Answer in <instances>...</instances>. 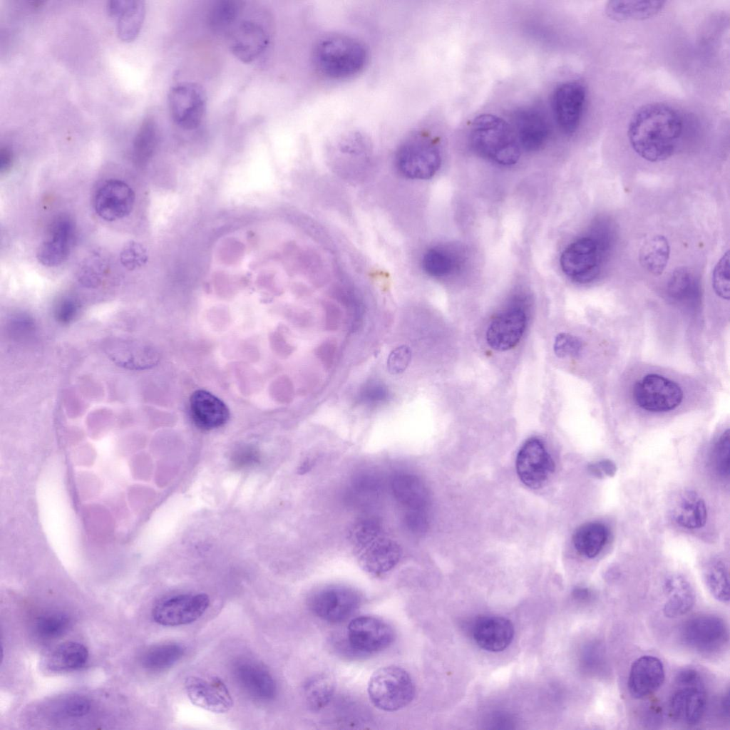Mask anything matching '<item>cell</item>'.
Segmentation results:
<instances>
[{"instance_id": "d4e9b609", "label": "cell", "mask_w": 730, "mask_h": 730, "mask_svg": "<svg viewBox=\"0 0 730 730\" xmlns=\"http://www.w3.org/2000/svg\"><path fill=\"white\" fill-rule=\"evenodd\" d=\"M189 411L194 424L204 431L224 426L230 418L227 405L212 393L199 389L195 391L189 400Z\"/></svg>"}, {"instance_id": "7bdbcfd3", "label": "cell", "mask_w": 730, "mask_h": 730, "mask_svg": "<svg viewBox=\"0 0 730 730\" xmlns=\"http://www.w3.org/2000/svg\"><path fill=\"white\" fill-rule=\"evenodd\" d=\"M456 265V260L452 253L442 247L429 249L422 259L424 271L434 277H447L453 272Z\"/></svg>"}, {"instance_id": "f907efd6", "label": "cell", "mask_w": 730, "mask_h": 730, "mask_svg": "<svg viewBox=\"0 0 730 730\" xmlns=\"http://www.w3.org/2000/svg\"><path fill=\"white\" fill-rule=\"evenodd\" d=\"M582 349L580 339L567 333L559 334L555 340L554 351L560 358L576 357Z\"/></svg>"}, {"instance_id": "ba28073f", "label": "cell", "mask_w": 730, "mask_h": 730, "mask_svg": "<svg viewBox=\"0 0 730 730\" xmlns=\"http://www.w3.org/2000/svg\"><path fill=\"white\" fill-rule=\"evenodd\" d=\"M680 638L687 647L697 652L713 654L726 644L728 629L719 617L702 615L693 617L682 624Z\"/></svg>"}, {"instance_id": "5bb4252c", "label": "cell", "mask_w": 730, "mask_h": 730, "mask_svg": "<svg viewBox=\"0 0 730 730\" xmlns=\"http://www.w3.org/2000/svg\"><path fill=\"white\" fill-rule=\"evenodd\" d=\"M600 262L598 244L590 237H582L571 243L562 252L560 259L562 272L579 283H587L594 279L599 271Z\"/></svg>"}, {"instance_id": "7dc6e473", "label": "cell", "mask_w": 730, "mask_h": 730, "mask_svg": "<svg viewBox=\"0 0 730 730\" xmlns=\"http://www.w3.org/2000/svg\"><path fill=\"white\" fill-rule=\"evenodd\" d=\"M729 259L728 250L717 262L712 273V287L715 293L727 300L730 297Z\"/></svg>"}, {"instance_id": "277c9868", "label": "cell", "mask_w": 730, "mask_h": 730, "mask_svg": "<svg viewBox=\"0 0 730 730\" xmlns=\"http://www.w3.org/2000/svg\"><path fill=\"white\" fill-rule=\"evenodd\" d=\"M367 692L374 706L385 711H396L413 701L416 688L408 672L400 667L390 665L373 673Z\"/></svg>"}, {"instance_id": "83f0119b", "label": "cell", "mask_w": 730, "mask_h": 730, "mask_svg": "<svg viewBox=\"0 0 730 730\" xmlns=\"http://www.w3.org/2000/svg\"><path fill=\"white\" fill-rule=\"evenodd\" d=\"M110 15L117 18L119 38L131 41L138 36L145 18V8L142 1H112L108 3Z\"/></svg>"}, {"instance_id": "60d3db41", "label": "cell", "mask_w": 730, "mask_h": 730, "mask_svg": "<svg viewBox=\"0 0 730 730\" xmlns=\"http://www.w3.org/2000/svg\"><path fill=\"white\" fill-rule=\"evenodd\" d=\"M706 585L713 597L721 602L729 600V579L728 569L721 560H713L704 570Z\"/></svg>"}, {"instance_id": "8fae6325", "label": "cell", "mask_w": 730, "mask_h": 730, "mask_svg": "<svg viewBox=\"0 0 730 730\" xmlns=\"http://www.w3.org/2000/svg\"><path fill=\"white\" fill-rule=\"evenodd\" d=\"M76 240V226L73 218L66 214L56 216L38 248V262L46 267L60 265L71 255Z\"/></svg>"}, {"instance_id": "7402d4cb", "label": "cell", "mask_w": 730, "mask_h": 730, "mask_svg": "<svg viewBox=\"0 0 730 730\" xmlns=\"http://www.w3.org/2000/svg\"><path fill=\"white\" fill-rule=\"evenodd\" d=\"M232 669L237 682L252 699L269 701L275 697L276 682L262 664L249 659H240L235 662Z\"/></svg>"}, {"instance_id": "9a60e30c", "label": "cell", "mask_w": 730, "mask_h": 730, "mask_svg": "<svg viewBox=\"0 0 730 730\" xmlns=\"http://www.w3.org/2000/svg\"><path fill=\"white\" fill-rule=\"evenodd\" d=\"M394 640L392 628L383 620L361 616L353 619L347 628V641L351 649L362 654L381 652Z\"/></svg>"}, {"instance_id": "2e32d148", "label": "cell", "mask_w": 730, "mask_h": 730, "mask_svg": "<svg viewBox=\"0 0 730 730\" xmlns=\"http://www.w3.org/2000/svg\"><path fill=\"white\" fill-rule=\"evenodd\" d=\"M135 195L132 187L118 179H108L96 189L93 197L96 213L106 221L122 219L132 212Z\"/></svg>"}, {"instance_id": "d6986e66", "label": "cell", "mask_w": 730, "mask_h": 730, "mask_svg": "<svg viewBox=\"0 0 730 730\" xmlns=\"http://www.w3.org/2000/svg\"><path fill=\"white\" fill-rule=\"evenodd\" d=\"M103 349L113 363L128 370L148 369L160 360L159 353L153 346L135 339H108Z\"/></svg>"}, {"instance_id": "4dcf8cb0", "label": "cell", "mask_w": 730, "mask_h": 730, "mask_svg": "<svg viewBox=\"0 0 730 730\" xmlns=\"http://www.w3.org/2000/svg\"><path fill=\"white\" fill-rule=\"evenodd\" d=\"M675 523L687 529H699L707 519L706 503L696 491L687 490L679 494L672 510Z\"/></svg>"}, {"instance_id": "d6a6232c", "label": "cell", "mask_w": 730, "mask_h": 730, "mask_svg": "<svg viewBox=\"0 0 730 730\" xmlns=\"http://www.w3.org/2000/svg\"><path fill=\"white\" fill-rule=\"evenodd\" d=\"M88 652L82 644L66 642L59 644L46 658L45 667L52 672H67L82 667L87 662Z\"/></svg>"}, {"instance_id": "6f0895ef", "label": "cell", "mask_w": 730, "mask_h": 730, "mask_svg": "<svg viewBox=\"0 0 730 730\" xmlns=\"http://www.w3.org/2000/svg\"><path fill=\"white\" fill-rule=\"evenodd\" d=\"M13 160L12 153L7 147H2L0 149V171L1 173L6 172L11 166Z\"/></svg>"}, {"instance_id": "603a6c76", "label": "cell", "mask_w": 730, "mask_h": 730, "mask_svg": "<svg viewBox=\"0 0 730 730\" xmlns=\"http://www.w3.org/2000/svg\"><path fill=\"white\" fill-rule=\"evenodd\" d=\"M356 548L361 567L366 572L376 575L393 569L401 556L399 545L383 533Z\"/></svg>"}, {"instance_id": "52a82bcc", "label": "cell", "mask_w": 730, "mask_h": 730, "mask_svg": "<svg viewBox=\"0 0 730 730\" xmlns=\"http://www.w3.org/2000/svg\"><path fill=\"white\" fill-rule=\"evenodd\" d=\"M207 94L204 88L193 82H182L172 87L168 103L174 123L182 129L192 130L202 123L206 113Z\"/></svg>"}, {"instance_id": "680465c9", "label": "cell", "mask_w": 730, "mask_h": 730, "mask_svg": "<svg viewBox=\"0 0 730 730\" xmlns=\"http://www.w3.org/2000/svg\"><path fill=\"white\" fill-rule=\"evenodd\" d=\"M573 597L580 601H587L592 598V592L586 587H577L572 592Z\"/></svg>"}, {"instance_id": "5b68a950", "label": "cell", "mask_w": 730, "mask_h": 730, "mask_svg": "<svg viewBox=\"0 0 730 730\" xmlns=\"http://www.w3.org/2000/svg\"><path fill=\"white\" fill-rule=\"evenodd\" d=\"M677 688L669 703V715L674 721L689 726L698 724L706 708L707 696L702 677L694 669H684L675 678Z\"/></svg>"}, {"instance_id": "8992f818", "label": "cell", "mask_w": 730, "mask_h": 730, "mask_svg": "<svg viewBox=\"0 0 730 730\" xmlns=\"http://www.w3.org/2000/svg\"><path fill=\"white\" fill-rule=\"evenodd\" d=\"M396 164L405 177L426 180L433 177L441 164V154L436 143L425 135H416L404 140L396 153Z\"/></svg>"}, {"instance_id": "91938a15", "label": "cell", "mask_w": 730, "mask_h": 730, "mask_svg": "<svg viewBox=\"0 0 730 730\" xmlns=\"http://www.w3.org/2000/svg\"><path fill=\"white\" fill-rule=\"evenodd\" d=\"M721 710L724 716L729 717V698L727 692L721 701Z\"/></svg>"}, {"instance_id": "c3c4849f", "label": "cell", "mask_w": 730, "mask_h": 730, "mask_svg": "<svg viewBox=\"0 0 730 730\" xmlns=\"http://www.w3.org/2000/svg\"><path fill=\"white\" fill-rule=\"evenodd\" d=\"M10 335L17 340L31 336L35 331V322L31 316L24 312L12 314L7 324Z\"/></svg>"}, {"instance_id": "8d00e7d4", "label": "cell", "mask_w": 730, "mask_h": 730, "mask_svg": "<svg viewBox=\"0 0 730 730\" xmlns=\"http://www.w3.org/2000/svg\"><path fill=\"white\" fill-rule=\"evenodd\" d=\"M670 254V247L664 236L654 235L647 239L639 252L642 267L655 276L662 274Z\"/></svg>"}, {"instance_id": "11a10c76", "label": "cell", "mask_w": 730, "mask_h": 730, "mask_svg": "<svg viewBox=\"0 0 730 730\" xmlns=\"http://www.w3.org/2000/svg\"><path fill=\"white\" fill-rule=\"evenodd\" d=\"M617 469L616 464L610 459H602L587 466L589 473L598 479L614 476Z\"/></svg>"}, {"instance_id": "f5cc1de1", "label": "cell", "mask_w": 730, "mask_h": 730, "mask_svg": "<svg viewBox=\"0 0 730 730\" xmlns=\"http://www.w3.org/2000/svg\"><path fill=\"white\" fill-rule=\"evenodd\" d=\"M79 304L71 297L61 299L56 305L54 316L57 322L62 324L71 322L78 314Z\"/></svg>"}, {"instance_id": "cb8c5ba5", "label": "cell", "mask_w": 730, "mask_h": 730, "mask_svg": "<svg viewBox=\"0 0 730 730\" xmlns=\"http://www.w3.org/2000/svg\"><path fill=\"white\" fill-rule=\"evenodd\" d=\"M665 672L661 660L652 655H644L632 664L628 677V689L634 698L643 699L663 684Z\"/></svg>"}, {"instance_id": "e0dca14e", "label": "cell", "mask_w": 730, "mask_h": 730, "mask_svg": "<svg viewBox=\"0 0 730 730\" xmlns=\"http://www.w3.org/2000/svg\"><path fill=\"white\" fill-rule=\"evenodd\" d=\"M586 99V90L578 81H568L558 86L552 95V110L560 130L572 135L578 129Z\"/></svg>"}, {"instance_id": "b9f144b4", "label": "cell", "mask_w": 730, "mask_h": 730, "mask_svg": "<svg viewBox=\"0 0 730 730\" xmlns=\"http://www.w3.org/2000/svg\"><path fill=\"white\" fill-rule=\"evenodd\" d=\"M71 627V617L62 612H48L38 616L34 622L36 634L42 639H52L65 634Z\"/></svg>"}, {"instance_id": "7c38bea8", "label": "cell", "mask_w": 730, "mask_h": 730, "mask_svg": "<svg viewBox=\"0 0 730 730\" xmlns=\"http://www.w3.org/2000/svg\"><path fill=\"white\" fill-rule=\"evenodd\" d=\"M515 468L523 484L530 488H539L554 472L555 463L543 441L531 438L518 451Z\"/></svg>"}, {"instance_id": "f1b7e54d", "label": "cell", "mask_w": 730, "mask_h": 730, "mask_svg": "<svg viewBox=\"0 0 730 730\" xmlns=\"http://www.w3.org/2000/svg\"><path fill=\"white\" fill-rule=\"evenodd\" d=\"M667 596L663 607L664 615L669 618H677L687 614L695 602V592L689 582L682 575L673 574L664 582Z\"/></svg>"}, {"instance_id": "1f68e13d", "label": "cell", "mask_w": 730, "mask_h": 730, "mask_svg": "<svg viewBox=\"0 0 730 730\" xmlns=\"http://www.w3.org/2000/svg\"><path fill=\"white\" fill-rule=\"evenodd\" d=\"M608 538L609 530L605 525L600 522H590L577 528L572 536V543L580 555L592 559L600 553Z\"/></svg>"}, {"instance_id": "f35d334b", "label": "cell", "mask_w": 730, "mask_h": 730, "mask_svg": "<svg viewBox=\"0 0 730 730\" xmlns=\"http://www.w3.org/2000/svg\"><path fill=\"white\" fill-rule=\"evenodd\" d=\"M179 644L168 642L156 644L145 650L141 656L143 667L151 671H161L172 667L184 654Z\"/></svg>"}, {"instance_id": "9f6ffc18", "label": "cell", "mask_w": 730, "mask_h": 730, "mask_svg": "<svg viewBox=\"0 0 730 730\" xmlns=\"http://www.w3.org/2000/svg\"><path fill=\"white\" fill-rule=\"evenodd\" d=\"M387 396L386 388L380 382L368 384L362 391L363 399L367 401H381Z\"/></svg>"}, {"instance_id": "4316f807", "label": "cell", "mask_w": 730, "mask_h": 730, "mask_svg": "<svg viewBox=\"0 0 730 730\" xmlns=\"http://www.w3.org/2000/svg\"><path fill=\"white\" fill-rule=\"evenodd\" d=\"M514 124L513 130L519 144L526 150H538L548 137V123L538 109L525 108L518 110L515 114Z\"/></svg>"}, {"instance_id": "484cf974", "label": "cell", "mask_w": 730, "mask_h": 730, "mask_svg": "<svg viewBox=\"0 0 730 730\" xmlns=\"http://www.w3.org/2000/svg\"><path fill=\"white\" fill-rule=\"evenodd\" d=\"M472 635L481 649L498 652L505 649L512 642L514 627L511 622L505 617L484 616L474 622Z\"/></svg>"}, {"instance_id": "7a4b0ae2", "label": "cell", "mask_w": 730, "mask_h": 730, "mask_svg": "<svg viewBox=\"0 0 730 730\" xmlns=\"http://www.w3.org/2000/svg\"><path fill=\"white\" fill-rule=\"evenodd\" d=\"M469 141L476 153L500 165H513L520 156V145L513 128L495 115L475 117L470 127Z\"/></svg>"}, {"instance_id": "ee69618b", "label": "cell", "mask_w": 730, "mask_h": 730, "mask_svg": "<svg viewBox=\"0 0 730 730\" xmlns=\"http://www.w3.org/2000/svg\"><path fill=\"white\" fill-rule=\"evenodd\" d=\"M106 272V264L104 260L99 256L93 255L81 267L78 279L85 287L96 288L101 284Z\"/></svg>"}, {"instance_id": "e575fe53", "label": "cell", "mask_w": 730, "mask_h": 730, "mask_svg": "<svg viewBox=\"0 0 730 730\" xmlns=\"http://www.w3.org/2000/svg\"><path fill=\"white\" fill-rule=\"evenodd\" d=\"M245 2L239 0H218L210 7L207 22L217 34H227L233 29L242 14Z\"/></svg>"}, {"instance_id": "44dd1931", "label": "cell", "mask_w": 730, "mask_h": 730, "mask_svg": "<svg viewBox=\"0 0 730 730\" xmlns=\"http://www.w3.org/2000/svg\"><path fill=\"white\" fill-rule=\"evenodd\" d=\"M527 324L523 309L513 307L502 311L490 322L486 332L488 345L497 351L513 349L520 341Z\"/></svg>"}, {"instance_id": "4fadbf2b", "label": "cell", "mask_w": 730, "mask_h": 730, "mask_svg": "<svg viewBox=\"0 0 730 730\" xmlns=\"http://www.w3.org/2000/svg\"><path fill=\"white\" fill-rule=\"evenodd\" d=\"M210 605L204 593L182 594L160 601L152 610L155 622L163 626H180L197 620Z\"/></svg>"}, {"instance_id": "ac0fdd59", "label": "cell", "mask_w": 730, "mask_h": 730, "mask_svg": "<svg viewBox=\"0 0 730 730\" xmlns=\"http://www.w3.org/2000/svg\"><path fill=\"white\" fill-rule=\"evenodd\" d=\"M233 55L243 63H251L265 51L269 33L262 21L254 18L240 19L228 34Z\"/></svg>"}, {"instance_id": "ab89813d", "label": "cell", "mask_w": 730, "mask_h": 730, "mask_svg": "<svg viewBox=\"0 0 730 730\" xmlns=\"http://www.w3.org/2000/svg\"><path fill=\"white\" fill-rule=\"evenodd\" d=\"M334 689L335 682L329 674H319L310 678L304 687L308 707L314 711L324 708L331 701Z\"/></svg>"}, {"instance_id": "681fc988", "label": "cell", "mask_w": 730, "mask_h": 730, "mask_svg": "<svg viewBox=\"0 0 730 730\" xmlns=\"http://www.w3.org/2000/svg\"><path fill=\"white\" fill-rule=\"evenodd\" d=\"M146 252L143 246L134 241L129 242L120 253L122 265L128 270H134L145 263Z\"/></svg>"}, {"instance_id": "3957f363", "label": "cell", "mask_w": 730, "mask_h": 730, "mask_svg": "<svg viewBox=\"0 0 730 730\" xmlns=\"http://www.w3.org/2000/svg\"><path fill=\"white\" fill-rule=\"evenodd\" d=\"M368 61V51L358 39L345 34L321 38L314 49L317 69L332 79H345L360 73Z\"/></svg>"}, {"instance_id": "6da1fadb", "label": "cell", "mask_w": 730, "mask_h": 730, "mask_svg": "<svg viewBox=\"0 0 730 730\" xmlns=\"http://www.w3.org/2000/svg\"><path fill=\"white\" fill-rule=\"evenodd\" d=\"M682 128L677 110L664 103H652L640 107L633 114L627 134L638 155L649 162H660L674 153Z\"/></svg>"}, {"instance_id": "74e56055", "label": "cell", "mask_w": 730, "mask_h": 730, "mask_svg": "<svg viewBox=\"0 0 730 730\" xmlns=\"http://www.w3.org/2000/svg\"><path fill=\"white\" fill-rule=\"evenodd\" d=\"M158 128L155 120L148 117L139 126L133 139L132 158L138 166L145 165L150 159L157 146Z\"/></svg>"}, {"instance_id": "816d5d0a", "label": "cell", "mask_w": 730, "mask_h": 730, "mask_svg": "<svg viewBox=\"0 0 730 730\" xmlns=\"http://www.w3.org/2000/svg\"><path fill=\"white\" fill-rule=\"evenodd\" d=\"M411 359V350L406 345H401L393 350L387 360V368L391 374L402 373L408 366Z\"/></svg>"}, {"instance_id": "ffe728a7", "label": "cell", "mask_w": 730, "mask_h": 730, "mask_svg": "<svg viewBox=\"0 0 730 730\" xmlns=\"http://www.w3.org/2000/svg\"><path fill=\"white\" fill-rule=\"evenodd\" d=\"M185 689L188 699L194 705L210 712L225 713L232 706L231 694L218 678L207 679L190 676L185 679Z\"/></svg>"}, {"instance_id": "30bf717a", "label": "cell", "mask_w": 730, "mask_h": 730, "mask_svg": "<svg viewBox=\"0 0 730 730\" xmlns=\"http://www.w3.org/2000/svg\"><path fill=\"white\" fill-rule=\"evenodd\" d=\"M633 392L637 404L652 412L674 409L683 399V391L677 383L656 374H647L638 381Z\"/></svg>"}, {"instance_id": "f6af8a7d", "label": "cell", "mask_w": 730, "mask_h": 730, "mask_svg": "<svg viewBox=\"0 0 730 730\" xmlns=\"http://www.w3.org/2000/svg\"><path fill=\"white\" fill-rule=\"evenodd\" d=\"M91 708L90 701L83 696L70 695L61 699L56 706L57 716L78 719L88 714Z\"/></svg>"}, {"instance_id": "bcb514c9", "label": "cell", "mask_w": 730, "mask_h": 730, "mask_svg": "<svg viewBox=\"0 0 730 730\" xmlns=\"http://www.w3.org/2000/svg\"><path fill=\"white\" fill-rule=\"evenodd\" d=\"M729 448L730 433L727 429L722 433L715 443L712 453L714 468L716 473L723 478H728L729 476Z\"/></svg>"}, {"instance_id": "d590c367", "label": "cell", "mask_w": 730, "mask_h": 730, "mask_svg": "<svg viewBox=\"0 0 730 730\" xmlns=\"http://www.w3.org/2000/svg\"><path fill=\"white\" fill-rule=\"evenodd\" d=\"M667 294L676 303L696 307L700 299L699 284L692 272L686 267L675 269L667 284Z\"/></svg>"}, {"instance_id": "f546056e", "label": "cell", "mask_w": 730, "mask_h": 730, "mask_svg": "<svg viewBox=\"0 0 730 730\" xmlns=\"http://www.w3.org/2000/svg\"><path fill=\"white\" fill-rule=\"evenodd\" d=\"M391 488L395 498L406 510H426L429 495L423 482L416 475L407 473L396 474Z\"/></svg>"}, {"instance_id": "9c48e42d", "label": "cell", "mask_w": 730, "mask_h": 730, "mask_svg": "<svg viewBox=\"0 0 730 730\" xmlns=\"http://www.w3.org/2000/svg\"><path fill=\"white\" fill-rule=\"evenodd\" d=\"M361 598L354 589L330 585L316 590L308 599L311 611L322 620L336 623L348 618L359 607Z\"/></svg>"}, {"instance_id": "db71d44e", "label": "cell", "mask_w": 730, "mask_h": 730, "mask_svg": "<svg viewBox=\"0 0 730 730\" xmlns=\"http://www.w3.org/2000/svg\"><path fill=\"white\" fill-rule=\"evenodd\" d=\"M404 523L411 533L417 535L423 533L428 523L426 510H407L404 516Z\"/></svg>"}, {"instance_id": "836d02e7", "label": "cell", "mask_w": 730, "mask_h": 730, "mask_svg": "<svg viewBox=\"0 0 730 730\" xmlns=\"http://www.w3.org/2000/svg\"><path fill=\"white\" fill-rule=\"evenodd\" d=\"M664 4L662 1H610L605 13L615 21L644 20L659 13Z\"/></svg>"}]
</instances>
